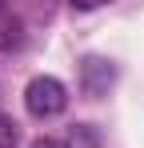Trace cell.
<instances>
[{
    "label": "cell",
    "instance_id": "1",
    "mask_svg": "<svg viewBox=\"0 0 144 148\" xmlns=\"http://www.w3.org/2000/svg\"><path fill=\"white\" fill-rule=\"evenodd\" d=\"M24 108H28L36 120L60 116V112L68 108V88H64L56 76H36V80L24 88Z\"/></svg>",
    "mask_w": 144,
    "mask_h": 148
},
{
    "label": "cell",
    "instance_id": "2",
    "mask_svg": "<svg viewBox=\"0 0 144 148\" xmlns=\"http://www.w3.org/2000/svg\"><path fill=\"white\" fill-rule=\"evenodd\" d=\"M32 148H68V144H60V140H48V136H44V140H36Z\"/></svg>",
    "mask_w": 144,
    "mask_h": 148
}]
</instances>
